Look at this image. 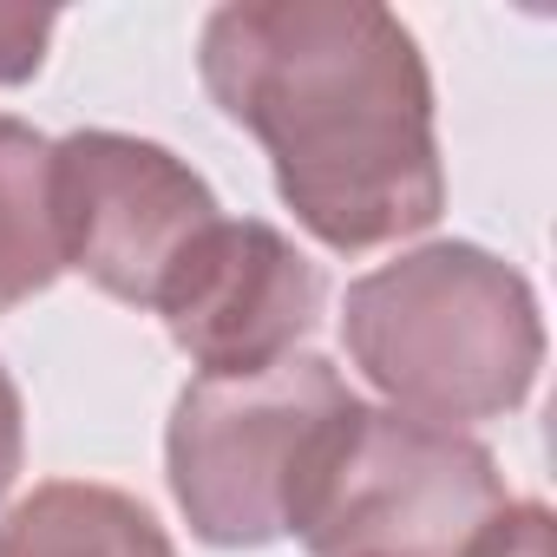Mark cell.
I'll return each mask as SVG.
<instances>
[{"label": "cell", "mask_w": 557, "mask_h": 557, "mask_svg": "<svg viewBox=\"0 0 557 557\" xmlns=\"http://www.w3.org/2000/svg\"><path fill=\"white\" fill-rule=\"evenodd\" d=\"M511 505L492 446L348 400L309 446L289 537L309 557H459Z\"/></svg>", "instance_id": "obj_3"}, {"label": "cell", "mask_w": 557, "mask_h": 557, "mask_svg": "<svg viewBox=\"0 0 557 557\" xmlns=\"http://www.w3.org/2000/svg\"><path fill=\"white\" fill-rule=\"evenodd\" d=\"M66 275L53 216V138L0 112V315Z\"/></svg>", "instance_id": "obj_8"}, {"label": "cell", "mask_w": 557, "mask_h": 557, "mask_svg": "<svg viewBox=\"0 0 557 557\" xmlns=\"http://www.w3.org/2000/svg\"><path fill=\"white\" fill-rule=\"evenodd\" d=\"M53 216L66 269L125 309H158L171 269L223 203L171 145L92 125L53 138Z\"/></svg>", "instance_id": "obj_5"}, {"label": "cell", "mask_w": 557, "mask_h": 557, "mask_svg": "<svg viewBox=\"0 0 557 557\" xmlns=\"http://www.w3.org/2000/svg\"><path fill=\"white\" fill-rule=\"evenodd\" d=\"M348 400L342 368L322 355H289L236 381H190L164 426V479L190 537L216 550L289 537V498L309 446Z\"/></svg>", "instance_id": "obj_4"}, {"label": "cell", "mask_w": 557, "mask_h": 557, "mask_svg": "<svg viewBox=\"0 0 557 557\" xmlns=\"http://www.w3.org/2000/svg\"><path fill=\"white\" fill-rule=\"evenodd\" d=\"M0 557H177V544L119 485L47 479L0 518Z\"/></svg>", "instance_id": "obj_7"}, {"label": "cell", "mask_w": 557, "mask_h": 557, "mask_svg": "<svg viewBox=\"0 0 557 557\" xmlns=\"http://www.w3.org/2000/svg\"><path fill=\"white\" fill-rule=\"evenodd\" d=\"M342 348L381 407L472 426L531 400L544 368V315L524 269L479 243H420L348 283Z\"/></svg>", "instance_id": "obj_2"}, {"label": "cell", "mask_w": 557, "mask_h": 557, "mask_svg": "<svg viewBox=\"0 0 557 557\" xmlns=\"http://www.w3.org/2000/svg\"><path fill=\"white\" fill-rule=\"evenodd\" d=\"M53 34H60V14L47 8H0V86H27L47 66Z\"/></svg>", "instance_id": "obj_9"}, {"label": "cell", "mask_w": 557, "mask_h": 557, "mask_svg": "<svg viewBox=\"0 0 557 557\" xmlns=\"http://www.w3.org/2000/svg\"><path fill=\"white\" fill-rule=\"evenodd\" d=\"M21 466H27V407H21V387H14L8 361H0V498L14 492Z\"/></svg>", "instance_id": "obj_11"}, {"label": "cell", "mask_w": 557, "mask_h": 557, "mask_svg": "<svg viewBox=\"0 0 557 557\" xmlns=\"http://www.w3.org/2000/svg\"><path fill=\"white\" fill-rule=\"evenodd\" d=\"M197 73L322 249L361 256L440 223L433 73L400 14L374 0H230L197 34Z\"/></svg>", "instance_id": "obj_1"}, {"label": "cell", "mask_w": 557, "mask_h": 557, "mask_svg": "<svg viewBox=\"0 0 557 557\" xmlns=\"http://www.w3.org/2000/svg\"><path fill=\"white\" fill-rule=\"evenodd\" d=\"M459 557H550V511L537 498H511Z\"/></svg>", "instance_id": "obj_10"}, {"label": "cell", "mask_w": 557, "mask_h": 557, "mask_svg": "<svg viewBox=\"0 0 557 557\" xmlns=\"http://www.w3.org/2000/svg\"><path fill=\"white\" fill-rule=\"evenodd\" d=\"M322 302V262L296 249V236L262 216H216L171 269L158 315L197 381H236L302 355Z\"/></svg>", "instance_id": "obj_6"}]
</instances>
